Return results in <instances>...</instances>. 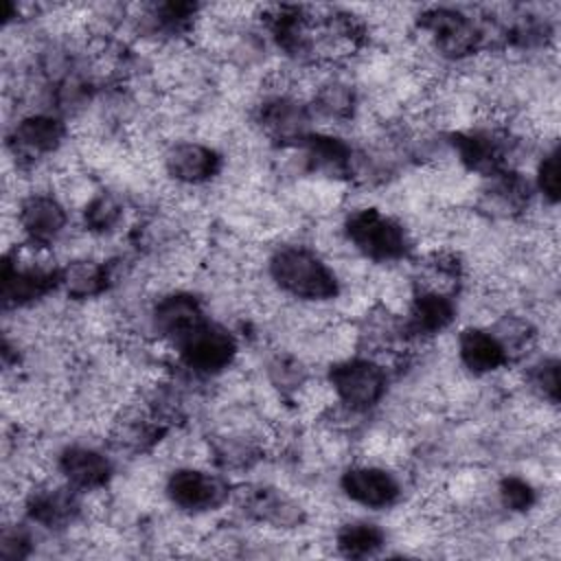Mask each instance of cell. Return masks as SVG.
<instances>
[{"mask_svg":"<svg viewBox=\"0 0 561 561\" xmlns=\"http://www.w3.org/2000/svg\"><path fill=\"white\" fill-rule=\"evenodd\" d=\"M270 276L280 291L309 302L331 300L340 291L335 272L305 245L278 248L270 259Z\"/></svg>","mask_w":561,"mask_h":561,"instance_id":"1","label":"cell"},{"mask_svg":"<svg viewBox=\"0 0 561 561\" xmlns=\"http://www.w3.org/2000/svg\"><path fill=\"white\" fill-rule=\"evenodd\" d=\"M344 232L362 256L377 263L399 261L410 252V237L403 226L377 208L353 210L344 221Z\"/></svg>","mask_w":561,"mask_h":561,"instance_id":"2","label":"cell"},{"mask_svg":"<svg viewBox=\"0 0 561 561\" xmlns=\"http://www.w3.org/2000/svg\"><path fill=\"white\" fill-rule=\"evenodd\" d=\"M329 383L340 403L351 412H364L383 399L388 377L373 357H348L329 368Z\"/></svg>","mask_w":561,"mask_h":561,"instance_id":"3","label":"cell"},{"mask_svg":"<svg viewBox=\"0 0 561 561\" xmlns=\"http://www.w3.org/2000/svg\"><path fill=\"white\" fill-rule=\"evenodd\" d=\"M173 346L184 366L197 375H217L226 370L237 355V342L230 331L206 318L175 340Z\"/></svg>","mask_w":561,"mask_h":561,"instance_id":"4","label":"cell"},{"mask_svg":"<svg viewBox=\"0 0 561 561\" xmlns=\"http://www.w3.org/2000/svg\"><path fill=\"white\" fill-rule=\"evenodd\" d=\"M59 272L50 265L22 259L18 248L4 259L2 265V300L4 307H22L46 296L59 285Z\"/></svg>","mask_w":561,"mask_h":561,"instance_id":"5","label":"cell"},{"mask_svg":"<svg viewBox=\"0 0 561 561\" xmlns=\"http://www.w3.org/2000/svg\"><path fill=\"white\" fill-rule=\"evenodd\" d=\"M164 493L180 511L204 513L226 502L228 484L215 473L195 467H182L169 476Z\"/></svg>","mask_w":561,"mask_h":561,"instance_id":"6","label":"cell"},{"mask_svg":"<svg viewBox=\"0 0 561 561\" xmlns=\"http://www.w3.org/2000/svg\"><path fill=\"white\" fill-rule=\"evenodd\" d=\"M340 486L351 502L373 511L392 506L401 495V484L394 478V473L377 465L348 467L342 473Z\"/></svg>","mask_w":561,"mask_h":561,"instance_id":"7","label":"cell"},{"mask_svg":"<svg viewBox=\"0 0 561 561\" xmlns=\"http://www.w3.org/2000/svg\"><path fill=\"white\" fill-rule=\"evenodd\" d=\"M68 224V213L64 204L46 193H33L22 199L18 210V226L26 237L28 245L46 248L55 243Z\"/></svg>","mask_w":561,"mask_h":561,"instance_id":"8","label":"cell"},{"mask_svg":"<svg viewBox=\"0 0 561 561\" xmlns=\"http://www.w3.org/2000/svg\"><path fill=\"white\" fill-rule=\"evenodd\" d=\"M421 26L430 33L434 46L447 57H465L480 44L478 26L471 18L454 9H432L423 13Z\"/></svg>","mask_w":561,"mask_h":561,"instance_id":"9","label":"cell"},{"mask_svg":"<svg viewBox=\"0 0 561 561\" xmlns=\"http://www.w3.org/2000/svg\"><path fill=\"white\" fill-rule=\"evenodd\" d=\"M164 169L167 173L182 184H206L210 182L219 169L221 158L215 149L202 145V142H175L164 153Z\"/></svg>","mask_w":561,"mask_h":561,"instance_id":"10","label":"cell"},{"mask_svg":"<svg viewBox=\"0 0 561 561\" xmlns=\"http://www.w3.org/2000/svg\"><path fill=\"white\" fill-rule=\"evenodd\" d=\"M57 469L66 484L77 491H94L107 484L112 462L94 447L70 445L57 456Z\"/></svg>","mask_w":561,"mask_h":561,"instance_id":"11","label":"cell"},{"mask_svg":"<svg viewBox=\"0 0 561 561\" xmlns=\"http://www.w3.org/2000/svg\"><path fill=\"white\" fill-rule=\"evenodd\" d=\"M66 127L50 114H28L11 131V147L18 158H39L61 147Z\"/></svg>","mask_w":561,"mask_h":561,"instance_id":"12","label":"cell"},{"mask_svg":"<svg viewBox=\"0 0 561 561\" xmlns=\"http://www.w3.org/2000/svg\"><path fill=\"white\" fill-rule=\"evenodd\" d=\"M456 318L454 300L445 291L421 289L414 294L403 329L414 337H432L445 331Z\"/></svg>","mask_w":561,"mask_h":561,"instance_id":"13","label":"cell"},{"mask_svg":"<svg viewBox=\"0 0 561 561\" xmlns=\"http://www.w3.org/2000/svg\"><path fill=\"white\" fill-rule=\"evenodd\" d=\"M259 121H261V127L280 142H289V140L300 142L309 136L307 134L309 114L305 105L287 94L270 96L259 110Z\"/></svg>","mask_w":561,"mask_h":561,"instance_id":"14","label":"cell"},{"mask_svg":"<svg viewBox=\"0 0 561 561\" xmlns=\"http://www.w3.org/2000/svg\"><path fill=\"white\" fill-rule=\"evenodd\" d=\"M458 355L473 375H489L508 362V351L497 333L480 327H469L460 333Z\"/></svg>","mask_w":561,"mask_h":561,"instance_id":"15","label":"cell"},{"mask_svg":"<svg viewBox=\"0 0 561 561\" xmlns=\"http://www.w3.org/2000/svg\"><path fill=\"white\" fill-rule=\"evenodd\" d=\"M204 318L206 316H204L199 302L188 294L162 296L151 311V324H153L156 333L167 337L171 344L175 340H180L184 333H188Z\"/></svg>","mask_w":561,"mask_h":561,"instance_id":"16","label":"cell"},{"mask_svg":"<svg viewBox=\"0 0 561 561\" xmlns=\"http://www.w3.org/2000/svg\"><path fill=\"white\" fill-rule=\"evenodd\" d=\"M75 491L77 489H72L70 484L33 491L26 500L28 517L46 528H61L70 524L79 513V500Z\"/></svg>","mask_w":561,"mask_h":561,"instance_id":"17","label":"cell"},{"mask_svg":"<svg viewBox=\"0 0 561 561\" xmlns=\"http://www.w3.org/2000/svg\"><path fill=\"white\" fill-rule=\"evenodd\" d=\"M243 511L259 522L272 526H294L302 519L300 508L280 491L270 486H252L241 497Z\"/></svg>","mask_w":561,"mask_h":561,"instance_id":"18","label":"cell"},{"mask_svg":"<svg viewBox=\"0 0 561 561\" xmlns=\"http://www.w3.org/2000/svg\"><path fill=\"white\" fill-rule=\"evenodd\" d=\"M454 147L460 156V160L478 173L484 175H497L502 167V147L495 136L489 131H469L460 134L454 140Z\"/></svg>","mask_w":561,"mask_h":561,"instance_id":"19","label":"cell"},{"mask_svg":"<svg viewBox=\"0 0 561 561\" xmlns=\"http://www.w3.org/2000/svg\"><path fill=\"white\" fill-rule=\"evenodd\" d=\"M107 267L96 261H72L59 272V285L72 298H90L107 287Z\"/></svg>","mask_w":561,"mask_h":561,"instance_id":"20","label":"cell"},{"mask_svg":"<svg viewBox=\"0 0 561 561\" xmlns=\"http://www.w3.org/2000/svg\"><path fill=\"white\" fill-rule=\"evenodd\" d=\"M386 543V535L383 530L373 524V522H348L344 526H340L337 535H335V546L344 557H353V559H362V557H373L375 552H379Z\"/></svg>","mask_w":561,"mask_h":561,"instance_id":"21","label":"cell"},{"mask_svg":"<svg viewBox=\"0 0 561 561\" xmlns=\"http://www.w3.org/2000/svg\"><path fill=\"white\" fill-rule=\"evenodd\" d=\"M316 101L320 112L331 118H346L353 112V90L340 81L324 83Z\"/></svg>","mask_w":561,"mask_h":561,"instance_id":"22","label":"cell"},{"mask_svg":"<svg viewBox=\"0 0 561 561\" xmlns=\"http://www.w3.org/2000/svg\"><path fill=\"white\" fill-rule=\"evenodd\" d=\"M83 219L90 230L105 232L121 219V204L112 195L101 193L88 202L83 210Z\"/></svg>","mask_w":561,"mask_h":561,"instance_id":"23","label":"cell"},{"mask_svg":"<svg viewBox=\"0 0 561 561\" xmlns=\"http://www.w3.org/2000/svg\"><path fill=\"white\" fill-rule=\"evenodd\" d=\"M528 379L533 390H537L543 399H548L552 405L559 403V362L554 357H546L535 364Z\"/></svg>","mask_w":561,"mask_h":561,"instance_id":"24","label":"cell"},{"mask_svg":"<svg viewBox=\"0 0 561 561\" xmlns=\"http://www.w3.org/2000/svg\"><path fill=\"white\" fill-rule=\"evenodd\" d=\"M500 502L511 511H528L535 504V489L517 476H506L500 486Z\"/></svg>","mask_w":561,"mask_h":561,"instance_id":"25","label":"cell"},{"mask_svg":"<svg viewBox=\"0 0 561 561\" xmlns=\"http://www.w3.org/2000/svg\"><path fill=\"white\" fill-rule=\"evenodd\" d=\"M539 193L550 202L557 204L559 199V151L552 147L546 151L537 164V175H535Z\"/></svg>","mask_w":561,"mask_h":561,"instance_id":"26","label":"cell"},{"mask_svg":"<svg viewBox=\"0 0 561 561\" xmlns=\"http://www.w3.org/2000/svg\"><path fill=\"white\" fill-rule=\"evenodd\" d=\"M31 548V537L24 528H4L2 539H0V557L4 559H22L28 554Z\"/></svg>","mask_w":561,"mask_h":561,"instance_id":"27","label":"cell"},{"mask_svg":"<svg viewBox=\"0 0 561 561\" xmlns=\"http://www.w3.org/2000/svg\"><path fill=\"white\" fill-rule=\"evenodd\" d=\"M272 377L280 386H298L302 383V368L291 357H278L272 362Z\"/></svg>","mask_w":561,"mask_h":561,"instance_id":"28","label":"cell"}]
</instances>
